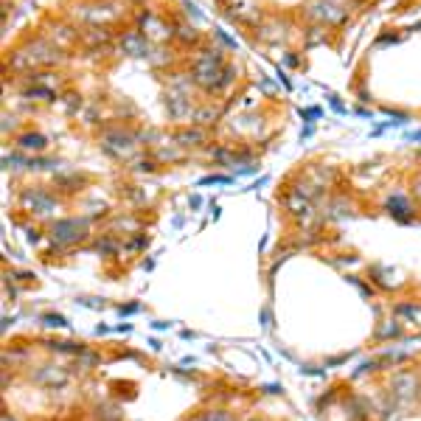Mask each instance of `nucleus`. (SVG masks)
I'll return each mask as SVG.
<instances>
[{"instance_id": "nucleus-9", "label": "nucleus", "mask_w": 421, "mask_h": 421, "mask_svg": "<svg viewBox=\"0 0 421 421\" xmlns=\"http://www.w3.org/2000/svg\"><path fill=\"white\" fill-rule=\"evenodd\" d=\"M15 144L23 149V152H45L48 149V138L42 135V132H34V129H28V132H20L17 138H15Z\"/></svg>"}, {"instance_id": "nucleus-1", "label": "nucleus", "mask_w": 421, "mask_h": 421, "mask_svg": "<svg viewBox=\"0 0 421 421\" xmlns=\"http://www.w3.org/2000/svg\"><path fill=\"white\" fill-rule=\"evenodd\" d=\"M225 53L222 48H199L194 65H191V85H197L205 96L225 93Z\"/></svg>"}, {"instance_id": "nucleus-14", "label": "nucleus", "mask_w": 421, "mask_h": 421, "mask_svg": "<svg viewBox=\"0 0 421 421\" xmlns=\"http://www.w3.org/2000/svg\"><path fill=\"white\" fill-rule=\"evenodd\" d=\"M210 183H231V177H222V174H210V177H202L199 185H210Z\"/></svg>"}, {"instance_id": "nucleus-2", "label": "nucleus", "mask_w": 421, "mask_h": 421, "mask_svg": "<svg viewBox=\"0 0 421 421\" xmlns=\"http://www.w3.org/2000/svg\"><path fill=\"white\" fill-rule=\"evenodd\" d=\"M138 140L140 135H135L132 129L124 126H107L104 132H99V149L104 155H110L113 160H132V155L138 152Z\"/></svg>"}, {"instance_id": "nucleus-10", "label": "nucleus", "mask_w": 421, "mask_h": 421, "mask_svg": "<svg viewBox=\"0 0 421 421\" xmlns=\"http://www.w3.org/2000/svg\"><path fill=\"white\" fill-rule=\"evenodd\" d=\"M172 37H177V40H183L185 45H188V42H197V31H194L191 26H183V23L177 26V31H172Z\"/></svg>"}, {"instance_id": "nucleus-11", "label": "nucleus", "mask_w": 421, "mask_h": 421, "mask_svg": "<svg viewBox=\"0 0 421 421\" xmlns=\"http://www.w3.org/2000/svg\"><path fill=\"white\" fill-rule=\"evenodd\" d=\"M48 348L62 351V354H79L82 351V345H76V342H48Z\"/></svg>"}, {"instance_id": "nucleus-17", "label": "nucleus", "mask_w": 421, "mask_h": 421, "mask_svg": "<svg viewBox=\"0 0 421 421\" xmlns=\"http://www.w3.org/2000/svg\"><path fill=\"white\" fill-rule=\"evenodd\" d=\"M329 101H331V107H334V113H345V104L340 101V96H334V93H329Z\"/></svg>"}, {"instance_id": "nucleus-4", "label": "nucleus", "mask_w": 421, "mask_h": 421, "mask_svg": "<svg viewBox=\"0 0 421 421\" xmlns=\"http://www.w3.org/2000/svg\"><path fill=\"white\" fill-rule=\"evenodd\" d=\"M20 205H23L26 210H31V214L45 217V214H53L56 199H53V194H51L48 188L28 185V188H23V194H20Z\"/></svg>"}, {"instance_id": "nucleus-5", "label": "nucleus", "mask_w": 421, "mask_h": 421, "mask_svg": "<svg viewBox=\"0 0 421 421\" xmlns=\"http://www.w3.org/2000/svg\"><path fill=\"white\" fill-rule=\"evenodd\" d=\"M149 37L140 31V28H129L118 37V51L124 56H149Z\"/></svg>"}, {"instance_id": "nucleus-12", "label": "nucleus", "mask_w": 421, "mask_h": 421, "mask_svg": "<svg viewBox=\"0 0 421 421\" xmlns=\"http://www.w3.org/2000/svg\"><path fill=\"white\" fill-rule=\"evenodd\" d=\"M326 34H329V28H326V26H315V28H312V34L306 37V42H309V45H317V42H323V40H326Z\"/></svg>"}, {"instance_id": "nucleus-7", "label": "nucleus", "mask_w": 421, "mask_h": 421, "mask_svg": "<svg viewBox=\"0 0 421 421\" xmlns=\"http://www.w3.org/2000/svg\"><path fill=\"white\" fill-rule=\"evenodd\" d=\"M172 138H174V144H177L180 149H197V147H202V144H205L208 132H205V129H199V126H185V129H177Z\"/></svg>"}, {"instance_id": "nucleus-3", "label": "nucleus", "mask_w": 421, "mask_h": 421, "mask_svg": "<svg viewBox=\"0 0 421 421\" xmlns=\"http://www.w3.org/2000/svg\"><path fill=\"white\" fill-rule=\"evenodd\" d=\"M304 17L312 20L315 26H326V28H337L348 20V9H342L334 0H309L304 6Z\"/></svg>"}, {"instance_id": "nucleus-20", "label": "nucleus", "mask_w": 421, "mask_h": 421, "mask_svg": "<svg viewBox=\"0 0 421 421\" xmlns=\"http://www.w3.org/2000/svg\"><path fill=\"white\" fill-rule=\"evenodd\" d=\"M357 115H363V118H374V113H371V110H363V107L357 110Z\"/></svg>"}, {"instance_id": "nucleus-15", "label": "nucleus", "mask_w": 421, "mask_h": 421, "mask_svg": "<svg viewBox=\"0 0 421 421\" xmlns=\"http://www.w3.org/2000/svg\"><path fill=\"white\" fill-rule=\"evenodd\" d=\"M214 34H217V40H220V42H225L228 48H236V40H231V37H228L222 28H214Z\"/></svg>"}, {"instance_id": "nucleus-18", "label": "nucleus", "mask_w": 421, "mask_h": 421, "mask_svg": "<svg viewBox=\"0 0 421 421\" xmlns=\"http://www.w3.org/2000/svg\"><path fill=\"white\" fill-rule=\"evenodd\" d=\"M45 323H48V326H67L65 317H59V315H45Z\"/></svg>"}, {"instance_id": "nucleus-19", "label": "nucleus", "mask_w": 421, "mask_h": 421, "mask_svg": "<svg viewBox=\"0 0 421 421\" xmlns=\"http://www.w3.org/2000/svg\"><path fill=\"white\" fill-rule=\"evenodd\" d=\"M407 140H410V144H421V129H415V132H407Z\"/></svg>"}, {"instance_id": "nucleus-8", "label": "nucleus", "mask_w": 421, "mask_h": 421, "mask_svg": "<svg viewBox=\"0 0 421 421\" xmlns=\"http://www.w3.org/2000/svg\"><path fill=\"white\" fill-rule=\"evenodd\" d=\"M385 210H388L393 220H399V222H410V220H413V205H410V199H407L404 194L388 197V199H385Z\"/></svg>"}, {"instance_id": "nucleus-13", "label": "nucleus", "mask_w": 421, "mask_h": 421, "mask_svg": "<svg viewBox=\"0 0 421 421\" xmlns=\"http://www.w3.org/2000/svg\"><path fill=\"white\" fill-rule=\"evenodd\" d=\"M382 113H385V115H390V118H396V124H407V121H410V115H407V113H402V110H393V107H385Z\"/></svg>"}, {"instance_id": "nucleus-21", "label": "nucleus", "mask_w": 421, "mask_h": 421, "mask_svg": "<svg viewBox=\"0 0 421 421\" xmlns=\"http://www.w3.org/2000/svg\"><path fill=\"white\" fill-rule=\"evenodd\" d=\"M287 65H298V56H295V53H287Z\"/></svg>"}, {"instance_id": "nucleus-16", "label": "nucleus", "mask_w": 421, "mask_h": 421, "mask_svg": "<svg viewBox=\"0 0 421 421\" xmlns=\"http://www.w3.org/2000/svg\"><path fill=\"white\" fill-rule=\"evenodd\" d=\"M301 118H306V121H315V118H320V107H309V110H301Z\"/></svg>"}, {"instance_id": "nucleus-6", "label": "nucleus", "mask_w": 421, "mask_h": 421, "mask_svg": "<svg viewBox=\"0 0 421 421\" xmlns=\"http://www.w3.org/2000/svg\"><path fill=\"white\" fill-rule=\"evenodd\" d=\"M51 236L59 242V245H70V242H79L85 236V222L79 220H62L51 228Z\"/></svg>"}]
</instances>
